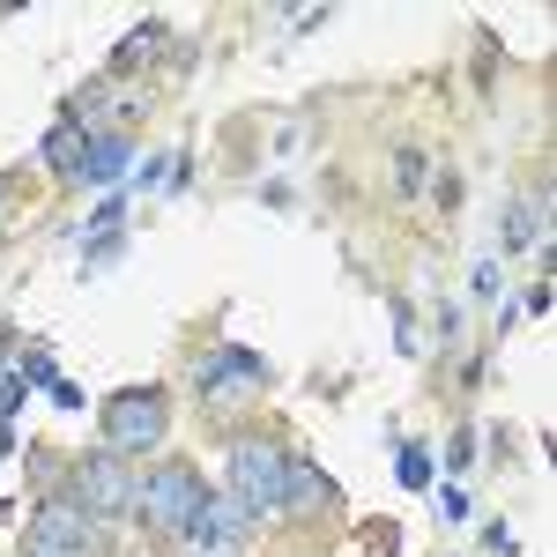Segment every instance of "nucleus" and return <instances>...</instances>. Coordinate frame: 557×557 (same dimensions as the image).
I'll return each mask as SVG.
<instances>
[{
  "instance_id": "f257e3e1",
  "label": "nucleus",
  "mask_w": 557,
  "mask_h": 557,
  "mask_svg": "<svg viewBox=\"0 0 557 557\" xmlns=\"http://www.w3.org/2000/svg\"><path fill=\"white\" fill-rule=\"evenodd\" d=\"M67 498L83 506L89 520H112V513H134V498H141V483L127 475V454H83L75 469H67Z\"/></svg>"
},
{
  "instance_id": "f03ea898",
  "label": "nucleus",
  "mask_w": 557,
  "mask_h": 557,
  "mask_svg": "<svg viewBox=\"0 0 557 557\" xmlns=\"http://www.w3.org/2000/svg\"><path fill=\"white\" fill-rule=\"evenodd\" d=\"M164 424H172V409H164L157 386H127V394L104 401V438H112V454H149V446H164Z\"/></svg>"
},
{
  "instance_id": "7ed1b4c3",
  "label": "nucleus",
  "mask_w": 557,
  "mask_h": 557,
  "mask_svg": "<svg viewBox=\"0 0 557 557\" xmlns=\"http://www.w3.org/2000/svg\"><path fill=\"white\" fill-rule=\"evenodd\" d=\"M283 475H290V454L275 438H238L231 446V498L253 513V506H283Z\"/></svg>"
},
{
  "instance_id": "20e7f679",
  "label": "nucleus",
  "mask_w": 557,
  "mask_h": 557,
  "mask_svg": "<svg viewBox=\"0 0 557 557\" xmlns=\"http://www.w3.org/2000/svg\"><path fill=\"white\" fill-rule=\"evenodd\" d=\"M134 506L149 513V528L186 535V520H194V506H201V475H194V469H157L149 483H141V498H134Z\"/></svg>"
},
{
  "instance_id": "39448f33",
  "label": "nucleus",
  "mask_w": 557,
  "mask_h": 557,
  "mask_svg": "<svg viewBox=\"0 0 557 557\" xmlns=\"http://www.w3.org/2000/svg\"><path fill=\"white\" fill-rule=\"evenodd\" d=\"M97 543V520L75 506V498H60V506H45L30 520V557H83Z\"/></svg>"
},
{
  "instance_id": "423d86ee",
  "label": "nucleus",
  "mask_w": 557,
  "mask_h": 557,
  "mask_svg": "<svg viewBox=\"0 0 557 557\" xmlns=\"http://www.w3.org/2000/svg\"><path fill=\"white\" fill-rule=\"evenodd\" d=\"M246 520L253 513H246L238 498H209V491H201V506H194V520H186V550L194 557H223L238 535H246Z\"/></svg>"
},
{
  "instance_id": "0eeeda50",
  "label": "nucleus",
  "mask_w": 557,
  "mask_h": 557,
  "mask_svg": "<svg viewBox=\"0 0 557 557\" xmlns=\"http://www.w3.org/2000/svg\"><path fill=\"white\" fill-rule=\"evenodd\" d=\"M260 372H268V364H260L253 349H215L209 364L194 372V386H201V394H231V386H260Z\"/></svg>"
},
{
  "instance_id": "6e6552de",
  "label": "nucleus",
  "mask_w": 557,
  "mask_h": 557,
  "mask_svg": "<svg viewBox=\"0 0 557 557\" xmlns=\"http://www.w3.org/2000/svg\"><path fill=\"white\" fill-rule=\"evenodd\" d=\"M45 164H52V172H83V157H89V134H83V120H75V112H67V120H60V127L45 134V149H38Z\"/></svg>"
},
{
  "instance_id": "1a4fd4ad",
  "label": "nucleus",
  "mask_w": 557,
  "mask_h": 557,
  "mask_svg": "<svg viewBox=\"0 0 557 557\" xmlns=\"http://www.w3.org/2000/svg\"><path fill=\"white\" fill-rule=\"evenodd\" d=\"M127 164H134V141H120V134H89V157H83V172L75 178H127Z\"/></svg>"
},
{
  "instance_id": "9d476101",
  "label": "nucleus",
  "mask_w": 557,
  "mask_h": 557,
  "mask_svg": "<svg viewBox=\"0 0 557 557\" xmlns=\"http://www.w3.org/2000/svg\"><path fill=\"white\" fill-rule=\"evenodd\" d=\"M506 238H513V246H543V238H550V201H543V194H535V201H513Z\"/></svg>"
},
{
  "instance_id": "9b49d317",
  "label": "nucleus",
  "mask_w": 557,
  "mask_h": 557,
  "mask_svg": "<svg viewBox=\"0 0 557 557\" xmlns=\"http://www.w3.org/2000/svg\"><path fill=\"white\" fill-rule=\"evenodd\" d=\"M335 498V483L320 469H305V461H290V475H283V506H327Z\"/></svg>"
},
{
  "instance_id": "f8f14e48",
  "label": "nucleus",
  "mask_w": 557,
  "mask_h": 557,
  "mask_svg": "<svg viewBox=\"0 0 557 557\" xmlns=\"http://www.w3.org/2000/svg\"><path fill=\"white\" fill-rule=\"evenodd\" d=\"M157 45H164V23H141V30H134V45H120V60H112V67L127 75V67H141V60L157 52Z\"/></svg>"
},
{
  "instance_id": "ddd939ff",
  "label": "nucleus",
  "mask_w": 557,
  "mask_h": 557,
  "mask_svg": "<svg viewBox=\"0 0 557 557\" xmlns=\"http://www.w3.org/2000/svg\"><path fill=\"white\" fill-rule=\"evenodd\" d=\"M23 386H60V364H52V349H23Z\"/></svg>"
},
{
  "instance_id": "4468645a",
  "label": "nucleus",
  "mask_w": 557,
  "mask_h": 557,
  "mask_svg": "<svg viewBox=\"0 0 557 557\" xmlns=\"http://www.w3.org/2000/svg\"><path fill=\"white\" fill-rule=\"evenodd\" d=\"M394 475H401L409 491H424V483H431V454H417V446H401V454H394Z\"/></svg>"
},
{
  "instance_id": "2eb2a0df",
  "label": "nucleus",
  "mask_w": 557,
  "mask_h": 557,
  "mask_svg": "<svg viewBox=\"0 0 557 557\" xmlns=\"http://www.w3.org/2000/svg\"><path fill=\"white\" fill-rule=\"evenodd\" d=\"M401 186H409V194L424 186V157H417V149H401Z\"/></svg>"
},
{
  "instance_id": "dca6fc26",
  "label": "nucleus",
  "mask_w": 557,
  "mask_h": 557,
  "mask_svg": "<svg viewBox=\"0 0 557 557\" xmlns=\"http://www.w3.org/2000/svg\"><path fill=\"white\" fill-rule=\"evenodd\" d=\"M23 401V380H0V424H8V409Z\"/></svg>"
},
{
  "instance_id": "f3484780",
  "label": "nucleus",
  "mask_w": 557,
  "mask_h": 557,
  "mask_svg": "<svg viewBox=\"0 0 557 557\" xmlns=\"http://www.w3.org/2000/svg\"><path fill=\"white\" fill-rule=\"evenodd\" d=\"M0 201H8V186H0Z\"/></svg>"
}]
</instances>
